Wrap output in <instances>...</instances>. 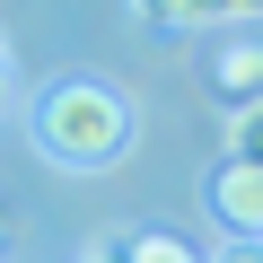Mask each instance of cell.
<instances>
[{"label":"cell","mask_w":263,"mask_h":263,"mask_svg":"<svg viewBox=\"0 0 263 263\" xmlns=\"http://www.w3.org/2000/svg\"><path fill=\"white\" fill-rule=\"evenodd\" d=\"M27 132H35V149L53 167H79L88 176V167H114L132 141H141V114H132V97L105 88V79H62V88L35 97Z\"/></svg>","instance_id":"cell-1"},{"label":"cell","mask_w":263,"mask_h":263,"mask_svg":"<svg viewBox=\"0 0 263 263\" xmlns=\"http://www.w3.org/2000/svg\"><path fill=\"white\" fill-rule=\"evenodd\" d=\"M211 211H219L228 237H254V246H263V167L219 158V176H211Z\"/></svg>","instance_id":"cell-2"},{"label":"cell","mask_w":263,"mask_h":263,"mask_svg":"<svg viewBox=\"0 0 263 263\" xmlns=\"http://www.w3.org/2000/svg\"><path fill=\"white\" fill-rule=\"evenodd\" d=\"M88 263H202L184 237H167V228H132V237H105Z\"/></svg>","instance_id":"cell-3"},{"label":"cell","mask_w":263,"mask_h":263,"mask_svg":"<svg viewBox=\"0 0 263 263\" xmlns=\"http://www.w3.org/2000/svg\"><path fill=\"white\" fill-rule=\"evenodd\" d=\"M211 79H219L228 105H254V97H263V35H237V44L211 62Z\"/></svg>","instance_id":"cell-4"},{"label":"cell","mask_w":263,"mask_h":263,"mask_svg":"<svg viewBox=\"0 0 263 263\" xmlns=\"http://www.w3.org/2000/svg\"><path fill=\"white\" fill-rule=\"evenodd\" d=\"M228 158L263 167V97H254V105H228Z\"/></svg>","instance_id":"cell-5"},{"label":"cell","mask_w":263,"mask_h":263,"mask_svg":"<svg viewBox=\"0 0 263 263\" xmlns=\"http://www.w3.org/2000/svg\"><path fill=\"white\" fill-rule=\"evenodd\" d=\"M149 27H211L219 18V0H132Z\"/></svg>","instance_id":"cell-6"},{"label":"cell","mask_w":263,"mask_h":263,"mask_svg":"<svg viewBox=\"0 0 263 263\" xmlns=\"http://www.w3.org/2000/svg\"><path fill=\"white\" fill-rule=\"evenodd\" d=\"M219 263H263V246H254V237H237V246H228Z\"/></svg>","instance_id":"cell-7"},{"label":"cell","mask_w":263,"mask_h":263,"mask_svg":"<svg viewBox=\"0 0 263 263\" xmlns=\"http://www.w3.org/2000/svg\"><path fill=\"white\" fill-rule=\"evenodd\" d=\"M219 18H263V0H219Z\"/></svg>","instance_id":"cell-8"},{"label":"cell","mask_w":263,"mask_h":263,"mask_svg":"<svg viewBox=\"0 0 263 263\" xmlns=\"http://www.w3.org/2000/svg\"><path fill=\"white\" fill-rule=\"evenodd\" d=\"M9 79H18V70H9V44H0V105H9Z\"/></svg>","instance_id":"cell-9"}]
</instances>
